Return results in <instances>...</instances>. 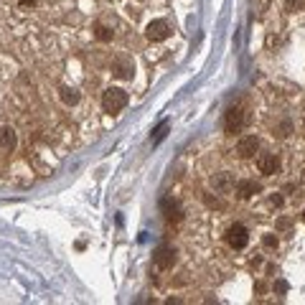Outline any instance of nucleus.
<instances>
[{
	"label": "nucleus",
	"instance_id": "15",
	"mask_svg": "<svg viewBox=\"0 0 305 305\" xmlns=\"http://www.w3.org/2000/svg\"><path fill=\"white\" fill-rule=\"evenodd\" d=\"M287 5H295V8H300V5H303V0H287Z\"/></svg>",
	"mask_w": 305,
	"mask_h": 305
},
{
	"label": "nucleus",
	"instance_id": "7",
	"mask_svg": "<svg viewBox=\"0 0 305 305\" xmlns=\"http://www.w3.org/2000/svg\"><path fill=\"white\" fill-rule=\"evenodd\" d=\"M257 168H259V173L272 176V173L280 168V163H277V158H274V155H259V158H257Z\"/></svg>",
	"mask_w": 305,
	"mask_h": 305
},
{
	"label": "nucleus",
	"instance_id": "17",
	"mask_svg": "<svg viewBox=\"0 0 305 305\" xmlns=\"http://www.w3.org/2000/svg\"><path fill=\"white\" fill-rule=\"evenodd\" d=\"M303 221H305V211H303Z\"/></svg>",
	"mask_w": 305,
	"mask_h": 305
},
{
	"label": "nucleus",
	"instance_id": "2",
	"mask_svg": "<svg viewBox=\"0 0 305 305\" xmlns=\"http://www.w3.org/2000/svg\"><path fill=\"white\" fill-rule=\"evenodd\" d=\"M226 244L232 249H244L249 244V232H247V226H242V224H232L226 229Z\"/></svg>",
	"mask_w": 305,
	"mask_h": 305
},
{
	"label": "nucleus",
	"instance_id": "12",
	"mask_svg": "<svg viewBox=\"0 0 305 305\" xmlns=\"http://www.w3.org/2000/svg\"><path fill=\"white\" fill-rule=\"evenodd\" d=\"M165 130H168V122H163V125L155 130V137H152V143H160L163 137H165Z\"/></svg>",
	"mask_w": 305,
	"mask_h": 305
},
{
	"label": "nucleus",
	"instance_id": "6",
	"mask_svg": "<svg viewBox=\"0 0 305 305\" xmlns=\"http://www.w3.org/2000/svg\"><path fill=\"white\" fill-rule=\"evenodd\" d=\"M257 148H259V140L254 135H249V137H242V140H239L237 152H239V158H252L257 152Z\"/></svg>",
	"mask_w": 305,
	"mask_h": 305
},
{
	"label": "nucleus",
	"instance_id": "13",
	"mask_svg": "<svg viewBox=\"0 0 305 305\" xmlns=\"http://www.w3.org/2000/svg\"><path fill=\"white\" fill-rule=\"evenodd\" d=\"M216 188H224V186H229V176L226 173H221V178H216V183H214Z\"/></svg>",
	"mask_w": 305,
	"mask_h": 305
},
{
	"label": "nucleus",
	"instance_id": "8",
	"mask_svg": "<svg viewBox=\"0 0 305 305\" xmlns=\"http://www.w3.org/2000/svg\"><path fill=\"white\" fill-rule=\"evenodd\" d=\"M0 148H5V150L15 148V130L13 127H0Z\"/></svg>",
	"mask_w": 305,
	"mask_h": 305
},
{
	"label": "nucleus",
	"instance_id": "9",
	"mask_svg": "<svg viewBox=\"0 0 305 305\" xmlns=\"http://www.w3.org/2000/svg\"><path fill=\"white\" fill-rule=\"evenodd\" d=\"M259 191V186L254 181H242L239 186H237V193H239V198H249L252 193H257Z\"/></svg>",
	"mask_w": 305,
	"mask_h": 305
},
{
	"label": "nucleus",
	"instance_id": "11",
	"mask_svg": "<svg viewBox=\"0 0 305 305\" xmlns=\"http://www.w3.org/2000/svg\"><path fill=\"white\" fill-rule=\"evenodd\" d=\"M94 30H97V38H99V41H112V28H107V26L99 23Z\"/></svg>",
	"mask_w": 305,
	"mask_h": 305
},
{
	"label": "nucleus",
	"instance_id": "5",
	"mask_svg": "<svg viewBox=\"0 0 305 305\" xmlns=\"http://www.w3.org/2000/svg\"><path fill=\"white\" fill-rule=\"evenodd\" d=\"M155 265H158L160 270H171V267L176 265V249L160 247V249L155 252Z\"/></svg>",
	"mask_w": 305,
	"mask_h": 305
},
{
	"label": "nucleus",
	"instance_id": "3",
	"mask_svg": "<svg viewBox=\"0 0 305 305\" xmlns=\"http://www.w3.org/2000/svg\"><path fill=\"white\" fill-rule=\"evenodd\" d=\"M244 122H247V115H244V110L242 107H232V110L226 112V120H224V127H226V132H239L242 127H244Z\"/></svg>",
	"mask_w": 305,
	"mask_h": 305
},
{
	"label": "nucleus",
	"instance_id": "16",
	"mask_svg": "<svg viewBox=\"0 0 305 305\" xmlns=\"http://www.w3.org/2000/svg\"><path fill=\"white\" fill-rule=\"evenodd\" d=\"M38 0H21V5H36Z\"/></svg>",
	"mask_w": 305,
	"mask_h": 305
},
{
	"label": "nucleus",
	"instance_id": "4",
	"mask_svg": "<svg viewBox=\"0 0 305 305\" xmlns=\"http://www.w3.org/2000/svg\"><path fill=\"white\" fill-rule=\"evenodd\" d=\"M145 36H148L150 41H165L168 36H171V26H168L165 21H152V23H148V28H145Z\"/></svg>",
	"mask_w": 305,
	"mask_h": 305
},
{
	"label": "nucleus",
	"instance_id": "14",
	"mask_svg": "<svg viewBox=\"0 0 305 305\" xmlns=\"http://www.w3.org/2000/svg\"><path fill=\"white\" fill-rule=\"evenodd\" d=\"M274 244H277V239H274V237H265V247H274Z\"/></svg>",
	"mask_w": 305,
	"mask_h": 305
},
{
	"label": "nucleus",
	"instance_id": "10",
	"mask_svg": "<svg viewBox=\"0 0 305 305\" xmlns=\"http://www.w3.org/2000/svg\"><path fill=\"white\" fill-rule=\"evenodd\" d=\"M61 97H64V102H66V104H76V102H79V94H76L74 89H69V87L61 89Z\"/></svg>",
	"mask_w": 305,
	"mask_h": 305
},
{
	"label": "nucleus",
	"instance_id": "1",
	"mask_svg": "<svg viewBox=\"0 0 305 305\" xmlns=\"http://www.w3.org/2000/svg\"><path fill=\"white\" fill-rule=\"evenodd\" d=\"M102 107H104V112H112V115L125 110L127 107V92L120 89V87H110L102 94Z\"/></svg>",
	"mask_w": 305,
	"mask_h": 305
}]
</instances>
